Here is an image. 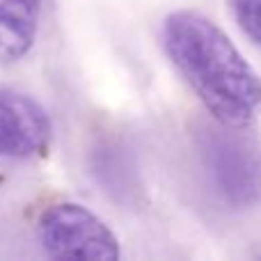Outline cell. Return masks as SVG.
<instances>
[{
  "instance_id": "3",
  "label": "cell",
  "mask_w": 261,
  "mask_h": 261,
  "mask_svg": "<svg viewBox=\"0 0 261 261\" xmlns=\"http://www.w3.org/2000/svg\"><path fill=\"white\" fill-rule=\"evenodd\" d=\"M53 124L39 101L23 92L0 87V156L30 161L48 151Z\"/></svg>"
},
{
  "instance_id": "5",
  "label": "cell",
  "mask_w": 261,
  "mask_h": 261,
  "mask_svg": "<svg viewBox=\"0 0 261 261\" xmlns=\"http://www.w3.org/2000/svg\"><path fill=\"white\" fill-rule=\"evenodd\" d=\"M41 0H0V64L30 53L39 30Z\"/></svg>"
},
{
  "instance_id": "1",
  "label": "cell",
  "mask_w": 261,
  "mask_h": 261,
  "mask_svg": "<svg viewBox=\"0 0 261 261\" xmlns=\"http://www.w3.org/2000/svg\"><path fill=\"white\" fill-rule=\"evenodd\" d=\"M163 48L216 122L243 128L261 103V83L234 41L197 12H172L163 21Z\"/></svg>"
},
{
  "instance_id": "2",
  "label": "cell",
  "mask_w": 261,
  "mask_h": 261,
  "mask_svg": "<svg viewBox=\"0 0 261 261\" xmlns=\"http://www.w3.org/2000/svg\"><path fill=\"white\" fill-rule=\"evenodd\" d=\"M44 252L53 259L117 261L119 239L96 213L76 202H58L44 208L37 222Z\"/></svg>"
},
{
  "instance_id": "6",
  "label": "cell",
  "mask_w": 261,
  "mask_h": 261,
  "mask_svg": "<svg viewBox=\"0 0 261 261\" xmlns=\"http://www.w3.org/2000/svg\"><path fill=\"white\" fill-rule=\"evenodd\" d=\"M239 28L252 41L261 44V0H229Z\"/></svg>"
},
{
  "instance_id": "4",
  "label": "cell",
  "mask_w": 261,
  "mask_h": 261,
  "mask_svg": "<svg viewBox=\"0 0 261 261\" xmlns=\"http://www.w3.org/2000/svg\"><path fill=\"white\" fill-rule=\"evenodd\" d=\"M211 172L220 195L234 206H248L261 195V163L239 142H218L211 151Z\"/></svg>"
}]
</instances>
